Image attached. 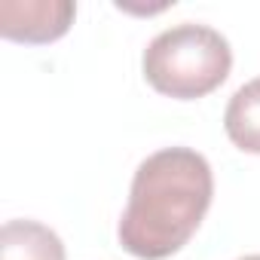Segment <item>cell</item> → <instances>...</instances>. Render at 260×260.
I'll return each mask as SVG.
<instances>
[{
    "instance_id": "cell-1",
    "label": "cell",
    "mask_w": 260,
    "mask_h": 260,
    "mask_svg": "<svg viewBox=\"0 0 260 260\" xmlns=\"http://www.w3.org/2000/svg\"><path fill=\"white\" fill-rule=\"evenodd\" d=\"M214 196V175L202 153L166 147L150 153L128 190L119 217V245L141 260H166L181 251L205 220Z\"/></svg>"
},
{
    "instance_id": "cell-2",
    "label": "cell",
    "mask_w": 260,
    "mask_h": 260,
    "mask_svg": "<svg viewBox=\"0 0 260 260\" xmlns=\"http://www.w3.org/2000/svg\"><path fill=\"white\" fill-rule=\"evenodd\" d=\"M144 80L169 98L193 101L214 92L233 68L226 37L208 25L181 22L159 31L141 58Z\"/></svg>"
},
{
    "instance_id": "cell-3",
    "label": "cell",
    "mask_w": 260,
    "mask_h": 260,
    "mask_svg": "<svg viewBox=\"0 0 260 260\" xmlns=\"http://www.w3.org/2000/svg\"><path fill=\"white\" fill-rule=\"evenodd\" d=\"M74 16L71 0H4L0 34L16 43H52L68 34Z\"/></svg>"
},
{
    "instance_id": "cell-4",
    "label": "cell",
    "mask_w": 260,
    "mask_h": 260,
    "mask_svg": "<svg viewBox=\"0 0 260 260\" xmlns=\"http://www.w3.org/2000/svg\"><path fill=\"white\" fill-rule=\"evenodd\" d=\"M0 260H68L64 242L40 220H7L0 230Z\"/></svg>"
},
{
    "instance_id": "cell-5",
    "label": "cell",
    "mask_w": 260,
    "mask_h": 260,
    "mask_svg": "<svg viewBox=\"0 0 260 260\" xmlns=\"http://www.w3.org/2000/svg\"><path fill=\"white\" fill-rule=\"evenodd\" d=\"M223 128L239 150L260 153V77L248 80L233 92L223 110Z\"/></svg>"
},
{
    "instance_id": "cell-6",
    "label": "cell",
    "mask_w": 260,
    "mask_h": 260,
    "mask_svg": "<svg viewBox=\"0 0 260 260\" xmlns=\"http://www.w3.org/2000/svg\"><path fill=\"white\" fill-rule=\"evenodd\" d=\"M239 260H260V254H245V257H239Z\"/></svg>"
}]
</instances>
